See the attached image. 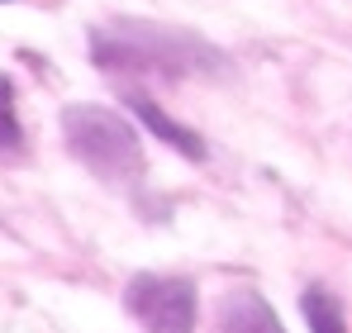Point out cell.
Listing matches in <instances>:
<instances>
[{"mask_svg": "<svg viewBox=\"0 0 352 333\" xmlns=\"http://www.w3.org/2000/svg\"><path fill=\"white\" fill-rule=\"evenodd\" d=\"M91 62L110 76L143 81H190V76H224L229 53L200 39L195 29H176L157 19H110L91 29Z\"/></svg>", "mask_w": 352, "mask_h": 333, "instance_id": "1", "label": "cell"}, {"mask_svg": "<svg viewBox=\"0 0 352 333\" xmlns=\"http://www.w3.org/2000/svg\"><path fill=\"white\" fill-rule=\"evenodd\" d=\"M62 143L76 162L100 181H133L143 176V148H138V129L124 114L105 105H67L58 114Z\"/></svg>", "mask_w": 352, "mask_h": 333, "instance_id": "2", "label": "cell"}, {"mask_svg": "<svg viewBox=\"0 0 352 333\" xmlns=\"http://www.w3.org/2000/svg\"><path fill=\"white\" fill-rule=\"evenodd\" d=\"M124 310L148 333H195L200 295H195V281H186V277L138 272L124 286Z\"/></svg>", "mask_w": 352, "mask_h": 333, "instance_id": "3", "label": "cell"}, {"mask_svg": "<svg viewBox=\"0 0 352 333\" xmlns=\"http://www.w3.org/2000/svg\"><path fill=\"white\" fill-rule=\"evenodd\" d=\"M124 105L138 114V124H143L153 138H162V143H167V148H176L181 158H190V162H205V158H210V143H205L195 129H186L181 119H172V114L162 110L153 96H143V91H129V96H124Z\"/></svg>", "mask_w": 352, "mask_h": 333, "instance_id": "4", "label": "cell"}, {"mask_svg": "<svg viewBox=\"0 0 352 333\" xmlns=\"http://www.w3.org/2000/svg\"><path fill=\"white\" fill-rule=\"evenodd\" d=\"M214 333H286L267 295L257 290H229L214 310Z\"/></svg>", "mask_w": 352, "mask_h": 333, "instance_id": "5", "label": "cell"}, {"mask_svg": "<svg viewBox=\"0 0 352 333\" xmlns=\"http://www.w3.org/2000/svg\"><path fill=\"white\" fill-rule=\"evenodd\" d=\"M300 314H305L309 333H348L343 300H338L333 290H324V286H309V290L300 295Z\"/></svg>", "mask_w": 352, "mask_h": 333, "instance_id": "6", "label": "cell"}, {"mask_svg": "<svg viewBox=\"0 0 352 333\" xmlns=\"http://www.w3.org/2000/svg\"><path fill=\"white\" fill-rule=\"evenodd\" d=\"M24 153V124L14 110V81L0 72V158H19Z\"/></svg>", "mask_w": 352, "mask_h": 333, "instance_id": "7", "label": "cell"}]
</instances>
